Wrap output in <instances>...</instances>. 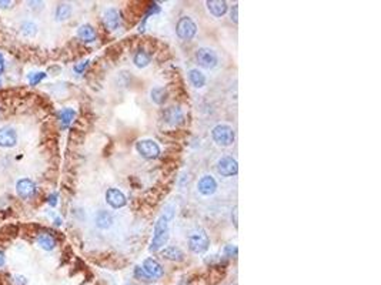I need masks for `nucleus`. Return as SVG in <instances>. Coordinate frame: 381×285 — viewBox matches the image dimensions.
Masks as SVG:
<instances>
[{
    "label": "nucleus",
    "instance_id": "f257e3e1",
    "mask_svg": "<svg viewBox=\"0 0 381 285\" xmlns=\"http://www.w3.org/2000/svg\"><path fill=\"white\" fill-rule=\"evenodd\" d=\"M174 211H176V205L168 204L165 207L160 217L157 218V221L154 224V230H153V238H151L149 247L150 252H157L165 248V245L170 238V224L174 218Z\"/></svg>",
    "mask_w": 381,
    "mask_h": 285
},
{
    "label": "nucleus",
    "instance_id": "f03ea898",
    "mask_svg": "<svg viewBox=\"0 0 381 285\" xmlns=\"http://www.w3.org/2000/svg\"><path fill=\"white\" fill-rule=\"evenodd\" d=\"M212 137L217 146L230 147L236 140V133L232 126H229V124H217L212 130Z\"/></svg>",
    "mask_w": 381,
    "mask_h": 285
},
{
    "label": "nucleus",
    "instance_id": "7ed1b4c3",
    "mask_svg": "<svg viewBox=\"0 0 381 285\" xmlns=\"http://www.w3.org/2000/svg\"><path fill=\"white\" fill-rule=\"evenodd\" d=\"M210 247V238L204 230H196L189 235V248L194 254H203Z\"/></svg>",
    "mask_w": 381,
    "mask_h": 285
},
{
    "label": "nucleus",
    "instance_id": "20e7f679",
    "mask_svg": "<svg viewBox=\"0 0 381 285\" xmlns=\"http://www.w3.org/2000/svg\"><path fill=\"white\" fill-rule=\"evenodd\" d=\"M176 33L182 39V40H191L196 33H197V24L196 22L189 16H183L179 19L177 24H176Z\"/></svg>",
    "mask_w": 381,
    "mask_h": 285
},
{
    "label": "nucleus",
    "instance_id": "39448f33",
    "mask_svg": "<svg viewBox=\"0 0 381 285\" xmlns=\"http://www.w3.org/2000/svg\"><path fill=\"white\" fill-rule=\"evenodd\" d=\"M136 150L137 153L147 158V160H153V158H157L160 155V146L157 144V141L151 140V138H144V140H140L136 143Z\"/></svg>",
    "mask_w": 381,
    "mask_h": 285
},
{
    "label": "nucleus",
    "instance_id": "423d86ee",
    "mask_svg": "<svg viewBox=\"0 0 381 285\" xmlns=\"http://www.w3.org/2000/svg\"><path fill=\"white\" fill-rule=\"evenodd\" d=\"M196 60L200 67L207 68V70L214 68L218 65V56L210 47H201L196 51Z\"/></svg>",
    "mask_w": 381,
    "mask_h": 285
},
{
    "label": "nucleus",
    "instance_id": "0eeeda50",
    "mask_svg": "<svg viewBox=\"0 0 381 285\" xmlns=\"http://www.w3.org/2000/svg\"><path fill=\"white\" fill-rule=\"evenodd\" d=\"M217 173L221 177H233L238 173L237 160L232 155H224L217 161Z\"/></svg>",
    "mask_w": 381,
    "mask_h": 285
},
{
    "label": "nucleus",
    "instance_id": "6e6552de",
    "mask_svg": "<svg viewBox=\"0 0 381 285\" xmlns=\"http://www.w3.org/2000/svg\"><path fill=\"white\" fill-rule=\"evenodd\" d=\"M36 184L30 178H20L16 183V193L22 200H30L36 196Z\"/></svg>",
    "mask_w": 381,
    "mask_h": 285
},
{
    "label": "nucleus",
    "instance_id": "1a4fd4ad",
    "mask_svg": "<svg viewBox=\"0 0 381 285\" xmlns=\"http://www.w3.org/2000/svg\"><path fill=\"white\" fill-rule=\"evenodd\" d=\"M106 202L112 208L119 210V208H123L127 204V198L123 194V191H120L119 188H109L106 191Z\"/></svg>",
    "mask_w": 381,
    "mask_h": 285
},
{
    "label": "nucleus",
    "instance_id": "9d476101",
    "mask_svg": "<svg viewBox=\"0 0 381 285\" xmlns=\"http://www.w3.org/2000/svg\"><path fill=\"white\" fill-rule=\"evenodd\" d=\"M142 268L144 269V272L149 275L151 280H159L165 275V269L162 267V264L154 258H146L143 261Z\"/></svg>",
    "mask_w": 381,
    "mask_h": 285
},
{
    "label": "nucleus",
    "instance_id": "9b49d317",
    "mask_svg": "<svg viewBox=\"0 0 381 285\" xmlns=\"http://www.w3.org/2000/svg\"><path fill=\"white\" fill-rule=\"evenodd\" d=\"M103 20H104V24L109 30L115 32L120 27L121 24V15L120 12L117 10L116 7H109L104 10V15H103Z\"/></svg>",
    "mask_w": 381,
    "mask_h": 285
},
{
    "label": "nucleus",
    "instance_id": "f8f14e48",
    "mask_svg": "<svg viewBox=\"0 0 381 285\" xmlns=\"http://www.w3.org/2000/svg\"><path fill=\"white\" fill-rule=\"evenodd\" d=\"M17 143L16 130L10 126H4L0 129V147L3 149H12Z\"/></svg>",
    "mask_w": 381,
    "mask_h": 285
},
{
    "label": "nucleus",
    "instance_id": "ddd939ff",
    "mask_svg": "<svg viewBox=\"0 0 381 285\" xmlns=\"http://www.w3.org/2000/svg\"><path fill=\"white\" fill-rule=\"evenodd\" d=\"M197 190L201 196L204 197H209V196H213L215 191H217V181L214 180L213 175H203L197 183Z\"/></svg>",
    "mask_w": 381,
    "mask_h": 285
},
{
    "label": "nucleus",
    "instance_id": "4468645a",
    "mask_svg": "<svg viewBox=\"0 0 381 285\" xmlns=\"http://www.w3.org/2000/svg\"><path fill=\"white\" fill-rule=\"evenodd\" d=\"M36 242H37V245L42 248V250H45V251H51V250H54V247L57 245L56 244V238L53 237L51 233H39L37 237H36Z\"/></svg>",
    "mask_w": 381,
    "mask_h": 285
},
{
    "label": "nucleus",
    "instance_id": "2eb2a0df",
    "mask_svg": "<svg viewBox=\"0 0 381 285\" xmlns=\"http://www.w3.org/2000/svg\"><path fill=\"white\" fill-rule=\"evenodd\" d=\"M163 117H165V121L171 124V126H177L183 123L184 120V116H183V111L179 109V107H168L166 109V111L163 113Z\"/></svg>",
    "mask_w": 381,
    "mask_h": 285
},
{
    "label": "nucleus",
    "instance_id": "dca6fc26",
    "mask_svg": "<svg viewBox=\"0 0 381 285\" xmlns=\"http://www.w3.org/2000/svg\"><path fill=\"white\" fill-rule=\"evenodd\" d=\"M207 4V9L210 12V15H213L214 17H221L224 16L227 13V3L226 1H221V0H209L206 1Z\"/></svg>",
    "mask_w": 381,
    "mask_h": 285
},
{
    "label": "nucleus",
    "instance_id": "f3484780",
    "mask_svg": "<svg viewBox=\"0 0 381 285\" xmlns=\"http://www.w3.org/2000/svg\"><path fill=\"white\" fill-rule=\"evenodd\" d=\"M95 222H96V227H97V228H100V230H109V228L113 225V222H115V218H113V216H112L109 211L100 210L99 213L96 214Z\"/></svg>",
    "mask_w": 381,
    "mask_h": 285
},
{
    "label": "nucleus",
    "instance_id": "a211bd4d",
    "mask_svg": "<svg viewBox=\"0 0 381 285\" xmlns=\"http://www.w3.org/2000/svg\"><path fill=\"white\" fill-rule=\"evenodd\" d=\"M77 37L84 43H93V42H96L97 34H96V30H95V27L92 24L86 23V24H82L77 29Z\"/></svg>",
    "mask_w": 381,
    "mask_h": 285
},
{
    "label": "nucleus",
    "instance_id": "6ab92c4d",
    "mask_svg": "<svg viewBox=\"0 0 381 285\" xmlns=\"http://www.w3.org/2000/svg\"><path fill=\"white\" fill-rule=\"evenodd\" d=\"M189 80H190L191 86L196 87V88H203L206 86V82H207L204 73L201 70H199V68L189 70Z\"/></svg>",
    "mask_w": 381,
    "mask_h": 285
},
{
    "label": "nucleus",
    "instance_id": "aec40b11",
    "mask_svg": "<svg viewBox=\"0 0 381 285\" xmlns=\"http://www.w3.org/2000/svg\"><path fill=\"white\" fill-rule=\"evenodd\" d=\"M160 251H162V255L165 258H167V260H170V261H182L183 258H184V252L179 247H176V245L165 247Z\"/></svg>",
    "mask_w": 381,
    "mask_h": 285
},
{
    "label": "nucleus",
    "instance_id": "412c9836",
    "mask_svg": "<svg viewBox=\"0 0 381 285\" xmlns=\"http://www.w3.org/2000/svg\"><path fill=\"white\" fill-rule=\"evenodd\" d=\"M57 117H59V121L62 124V129H67L71 124V121L74 120V117H76V111L73 109H70V107H66V109L60 110L57 113Z\"/></svg>",
    "mask_w": 381,
    "mask_h": 285
},
{
    "label": "nucleus",
    "instance_id": "4be33fe9",
    "mask_svg": "<svg viewBox=\"0 0 381 285\" xmlns=\"http://www.w3.org/2000/svg\"><path fill=\"white\" fill-rule=\"evenodd\" d=\"M150 62H151V54L146 50H137L136 54H134V57H133V63L139 68L147 67L150 65Z\"/></svg>",
    "mask_w": 381,
    "mask_h": 285
},
{
    "label": "nucleus",
    "instance_id": "5701e85b",
    "mask_svg": "<svg viewBox=\"0 0 381 285\" xmlns=\"http://www.w3.org/2000/svg\"><path fill=\"white\" fill-rule=\"evenodd\" d=\"M150 97H151V100L153 103H156V104H159V106H162L165 101L167 100V91L165 87H154V88H151V91H150Z\"/></svg>",
    "mask_w": 381,
    "mask_h": 285
},
{
    "label": "nucleus",
    "instance_id": "b1692460",
    "mask_svg": "<svg viewBox=\"0 0 381 285\" xmlns=\"http://www.w3.org/2000/svg\"><path fill=\"white\" fill-rule=\"evenodd\" d=\"M71 15V6L67 4V3H60L57 7H56V12H54V16H56V20L57 22H65Z\"/></svg>",
    "mask_w": 381,
    "mask_h": 285
},
{
    "label": "nucleus",
    "instance_id": "393cba45",
    "mask_svg": "<svg viewBox=\"0 0 381 285\" xmlns=\"http://www.w3.org/2000/svg\"><path fill=\"white\" fill-rule=\"evenodd\" d=\"M20 33L24 37H34L37 34V26L33 22H23L20 26Z\"/></svg>",
    "mask_w": 381,
    "mask_h": 285
},
{
    "label": "nucleus",
    "instance_id": "a878e982",
    "mask_svg": "<svg viewBox=\"0 0 381 285\" xmlns=\"http://www.w3.org/2000/svg\"><path fill=\"white\" fill-rule=\"evenodd\" d=\"M46 73L45 71H39V73H30L27 77H29V83L30 86H36V84H39L40 82H43L45 79H46Z\"/></svg>",
    "mask_w": 381,
    "mask_h": 285
},
{
    "label": "nucleus",
    "instance_id": "bb28decb",
    "mask_svg": "<svg viewBox=\"0 0 381 285\" xmlns=\"http://www.w3.org/2000/svg\"><path fill=\"white\" fill-rule=\"evenodd\" d=\"M134 277H136V278H139V280H142V281H146V283L153 281L149 275L144 272V269L142 268V267H136V268H134Z\"/></svg>",
    "mask_w": 381,
    "mask_h": 285
},
{
    "label": "nucleus",
    "instance_id": "cd10ccee",
    "mask_svg": "<svg viewBox=\"0 0 381 285\" xmlns=\"http://www.w3.org/2000/svg\"><path fill=\"white\" fill-rule=\"evenodd\" d=\"M223 252H224V255H226V257H229V258L236 257V255H237V247H236V245H233V244H229V245H226V247H224Z\"/></svg>",
    "mask_w": 381,
    "mask_h": 285
},
{
    "label": "nucleus",
    "instance_id": "c85d7f7f",
    "mask_svg": "<svg viewBox=\"0 0 381 285\" xmlns=\"http://www.w3.org/2000/svg\"><path fill=\"white\" fill-rule=\"evenodd\" d=\"M26 278L23 275H13L10 277V284L12 285H26Z\"/></svg>",
    "mask_w": 381,
    "mask_h": 285
},
{
    "label": "nucleus",
    "instance_id": "c756f323",
    "mask_svg": "<svg viewBox=\"0 0 381 285\" xmlns=\"http://www.w3.org/2000/svg\"><path fill=\"white\" fill-rule=\"evenodd\" d=\"M89 63H90V62H89V60H86V62H82V63H80V65H76V66H74V67H73V70H74V71H76V73H79V74H82V73H83L84 70H86V67H87V66H89Z\"/></svg>",
    "mask_w": 381,
    "mask_h": 285
},
{
    "label": "nucleus",
    "instance_id": "7c9ffc66",
    "mask_svg": "<svg viewBox=\"0 0 381 285\" xmlns=\"http://www.w3.org/2000/svg\"><path fill=\"white\" fill-rule=\"evenodd\" d=\"M57 198H59L57 193H51V194H50L49 197H48V202H49L50 207H56V205H57V201H59Z\"/></svg>",
    "mask_w": 381,
    "mask_h": 285
},
{
    "label": "nucleus",
    "instance_id": "2f4dec72",
    "mask_svg": "<svg viewBox=\"0 0 381 285\" xmlns=\"http://www.w3.org/2000/svg\"><path fill=\"white\" fill-rule=\"evenodd\" d=\"M27 4H29V7H30L32 10H42L45 3H43V1H29Z\"/></svg>",
    "mask_w": 381,
    "mask_h": 285
},
{
    "label": "nucleus",
    "instance_id": "473e14b6",
    "mask_svg": "<svg viewBox=\"0 0 381 285\" xmlns=\"http://www.w3.org/2000/svg\"><path fill=\"white\" fill-rule=\"evenodd\" d=\"M13 6V1H0V9H9Z\"/></svg>",
    "mask_w": 381,
    "mask_h": 285
},
{
    "label": "nucleus",
    "instance_id": "72a5a7b5",
    "mask_svg": "<svg viewBox=\"0 0 381 285\" xmlns=\"http://www.w3.org/2000/svg\"><path fill=\"white\" fill-rule=\"evenodd\" d=\"M237 10H238V7H237V4H236L232 10V20L234 23H237Z\"/></svg>",
    "mask_w": 381,
    "mask_h": 285
},
{
    "label": "nucleus",
    "instance_id": "f704fd0d",
    "mask_svg": "<svg viewBox=\"0 0 381 285\" xmlns=\"http://www.w3.org/2000/svg\"><path fill=\"white\" fill-rule=\"evenodd\" d=\"M6 264V257H4V252L0 250V268H3Z\"/></svg>",
    "mask_w": 381,
    "mask_h": 285
},
{
    "label": "nucleus",
    "instance_id": "c9c22d12",
    "mask_svg": "<svg viewBox=\"0 0 381 285\" xmlns=\"http://www.w3.org/2000/svg\"><path fill=\"white\" fill-rule=\"evenodd\" d=\"M54 224H56V225H60V224H62V219H60L59 217L54 218Z\"/></svg>",
    "mask_w": 381,
    "mask_h": 285
},
{
    "label": "nucleus",
    "instance_id": "e433bc0d",
    "mask_svg": "<svg viewBox=\"0 0 381 285\" xmlns=\"http://www.w3.org/2000/svg\"><path fill=\"white\" fill-rule=\"evenodd\" d=\"M0 68H3V56H1V53H0Z\"/></svg>",
    "mask_w": 381,
    "mask_h": 285
},
{
    "label": "nucleus",
    "instance_id": "4c0bfd02",
    "mask_svg": "<svg viewBox=\"0 0 381 285\" xmlns=\"http://www.w3.org/2000/svg\"><path fill=\"white\" fill-rule=\"evenodd\" d=\"M236 210H237V207H234V216H236ZM234 224L237 225V219H236V217H234Z\"/></svg>",
    "mask_w": 381,
    "mask_h": 285
},
{
    "label": "nucleus",
    "instance_id": "58836bf2",
    "mask_svg": "<svg viewBox=\"0 0 381 285\" xmlns=\"http://www.w3.org/2000/svg\"><path fill=\"white\" fill-rule=\"evenodd\" d=\"M0 86H1V82H0Z\"/></svg>",
    "mask_w": 381,
    "mask_h": 285
}]
</instances>
